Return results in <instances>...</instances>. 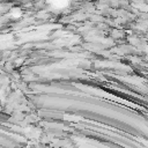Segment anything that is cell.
I'll use <instances>...</instances> for the list:
<instances>
[{
  "instance_id": "obj_1",
  "label": "cell",
  "mask_w": 148,
  "mask_h": 148,
  "mask_svg": "<svg viewBox=\"0 0 148 148\" xmlns=\"http://www.w3.org/2000/svg\"><path fill=\"white\" fill-rule=\"evenodd\" d=\"M47 2L50 5H52L53 7L56 8H62V7H66L68 1L67 0H47Z\"/></svg>"
}]
</instances>
